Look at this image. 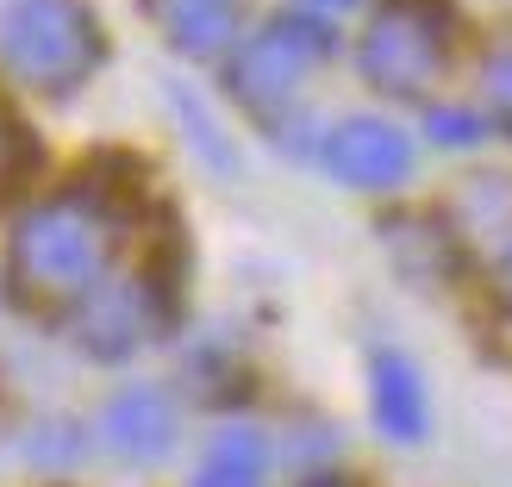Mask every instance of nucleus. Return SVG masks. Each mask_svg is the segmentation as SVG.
I'll return each mask as SVG.
<instances>
[{
  "instance_id": "39448f33",
  "label": "nucleus",
  "mask_w": 512,
  "mask_h": 487,
  "mask_svg": "<svg viewBox=\"0 0 512 487\" xmlns=\"http://www.w3.org/2000/svg\"><path fill=\"white\" fill-rule=\"evenodd\" d=\"M169 325H175V288L157 263H119L63 313L69 344L88 363H132L169 338Z\"/></svg>"
},
{
  "instance_id": "4468645a",
  "label": "nucleus",
  "mask_w": 512,
  "mask_h": 487,
  "mask_svg": "<svg viewBox=\"0 0 512 487\" xmlns=\"http://www.w3.org/2000/svg\"><path fill=\"white\" fill-rule=\"evenodd\" d=\"M475 88H481L475 107L494 119V132H512V38H506V44H494L488 57H481Z\"/></svg>"
},
{
  "instance_id": "f3484780",
  "label": "nucleus",
  "mask_w": 512,
  "mask_h": 487,
  "mask_svg": "<svg viewBox=\"0 0 512 487\" xmlns=\"http://www.w3.org/2000/svg\"><path fill=\"white\" fill-rule=\"evenodd\" d=\"M369 0H300V13H313V19H344V13H363Z\"/></svg>"
},
{
  "instance_id": "6e6552de",
  "label": "nucleus",
  "mask_w": 512,
  "mask_h": 487,
  "mask_svg": "<svg viewBox=\"0 0 512 487\" xmlns=\"http://www.w3.org/2000/svg\"><path fill=\"white\" fill-rule=\"evenodd\" d=\"M369 413H375V431L400 450H419L431 438V394H425V375L406 350L381 344L369 356Z\"/></svg>"
},
{
  "instance_id": "7ed1b4c3",
  "label": "nucleus",
  "mask_w": 512,
  "mask_h": 487,
  "mask_svg": "<svg viewBox=\"0 0 512 487\" xmlns=\"http://www.w3.org/2000/svg\"><path fill=\"white\" fill-rule=\"evenodd\" d=\"M107 57V32L88 0H13L0 13V69L19 88L63 100Z\"/></svg>"
},
{
  "instance_id": "20e7f679",
  "label": "nucleus",
  "mask_w": 512,
  "mask_h": 487,
  "mask_svg": "<svg viewBox=\"0 0 512 487\" xmlns=\"http://www.w3.org/2000/svg\"><path fill=\"white\" fill-rule=\"evenodd\" d=\"M456 25L444 0H381L356 38V75L406 107H425L450 69Z\"/></svg>"
},
{
  "instance_id": "2eb2a0df",
  "label": "nucleus",
  "mask_w": 512,
  "mask_h": 487,
  "mask_svg": "<svg viewBox=\"0 0 512 487\" xmlns=\"http://www.w3.org/2000/svg\"><path fill=\"white\" fill-rule=\"evenodd\" d=\"M19 169H25V138H19V125L0 113V194L19 182Z\"/></svg>"
},
{
  "instance_id": "ddd939ff",
  "label": "nucleus",
  "mask_w": 512,
  "mask_h": 487,
  "mask_svg": "<svg viewBox=\"0 0 512 487\" xmlns=\"http://www.w3.org/2000/svg\"><path fill=\"white\" fill-rule=\"evenodd\" d=\"M488 132H494V119L481 107H463V100H438L431 107L425 100V138L438 150H475V144H488Z\"/></svg>"
},
{
  "instance_id": "dca6fc26",
  "label": "nucleus",
  "mask_w": 512,
  "mask_h": 487,
  "mask_svg": "<svg viewBox=\"0 0 512 487\" xmlns=\"http://www.w3.org/2000/svg\"><path fill=\"white\" fill-rule=\"evenodd\" d=\"M494 306H500V319H506V331H512V250L494 263Z\"/></svg>"
},
{
  "instance_id": "f03ea898",
  "label": "nucleus",
  "mask_w": 512,
  "mask_h": 487,
  "mask_svg": "<svg viewBox=\"0 0 512 487\" xmlns=\"http://www.w3.org/2000/svg\"><path fill=\"white\" fill-rule=\"evenodd\" d=\"M338 57V32L331 19H313V13H275L263 19L250 38H238L225 50V94L238 107L269 125V132H288L306 107V82Z\"/></svg>"
},
{
  "instance_id": "a211bd4d",
  "label": "nucleus",
  "mask_w": 512,
  "mask_h": 487,
  "mask_svg": "<svg viewBox=\"0 0 512 487\" xmlns=\"http://www.w3.org/2000/svg\"><path fill=\"white\" fill-rule=\"evenodd\" d=\"M294 487H344L338 475H306V481H294Z\"/></svg>"
},
{
  "instance_id": "f8f14e48",
  "label": "nucleus",
  "mask_w": 512,
  "mask_h": 487,
  "mask_svg": "<svg viewBox=\"0 0 512 487\" xmlns=\"http://www.w3.org/2000/svg\"><path fill=\"white\" fill-rule=\"evenodd\" d=\"M269 481V438L256 425H219L194 463V487H263Z\"/></svg>"
},
{
  "instance_id": "1a4fd4ad",
  "label": "nucleus",
  "mask_w": 512,
  "mask_h": 487,
  "mask_svg": "<svg viewBox=\"0 0 512 487\" xmlns=\"http://www.w3.org/2000/svg\"><path fill=\"white\" fill-rule=\"evenodd\" d=\"M444 225L463 256H481V263H500L512 250V175H469L456 200L444 207Z\"/></svg>"
},
{
  "instance_id": "f257e3e1",
  "label": "nucleus",
  "mask_w": 512,
  "mask_h": 487,
  "mask_svg": "<svg viewBox=\"0 0 512 487\" xmlns=\"http://www.w3.org/2000/svg\"><path fill=\"white\" fill-rule=\"evenodd\" d=\"M119 263H125V213L94 182L32 200L7 238V288L32 313H69Z\"/></svg>"
},
{
  "instance_id": "9b49d317",
  "label": "nucleus",
  "mask_w": 512,
  "mask_h": 487,
  "mask_svg": "<svg viewBox=\"0 0 512 487\" xmlns=\"http://www.w3.org/2000/svg\"><path fill=\"white\" fill-rule=\"evenodd\" d=\"M381 238H388V256L400 263V275L425 281V288H438V281L463 269V250H456L444 213H400Z\"/></svg>"
},
{
  "instance_id": "423d86ee",
  "label": "nucleus",
  "mask_w": 512,
  "mask_h": 487,
  "mask_svg": "<svg viewBox=\"0 0 512 487\" xmlns=\"http://www.w3.org/2000/svg\"><path fill=\"white\" fill-rule=\"evenodd\" d=\"M319 169L356 194H400L419 169V138L388 113H344L319 125Z\"/></svg>"
},
{
  "instance_id": "9d476101",
  "label": "nucleus",
  "mask_w": 512,
  "mask_h": 487,
  "mask_svg": "<svg viewBox=\"0 0 512 487\" xmlns=\"http://www.w3.org/2000/svg\"><path fill=\"white\" fill-rule=\"evenodd\" d=\"M150 25L157 38L188 63H213L238 44L244 0H150Z\"/></svg>"
},
{
  "instance_id": "0eeeda50",
  "label": "nucleus",
  "mask_w": 512,
  "mask_h": 487,
  "mask_svg": "<svg viewBox=\"0 0 512 487\" xmlns=\"http://www.w3.org/2000/svg\"><path fill=\"white\" fill-rule=\"evenodd\" d=\"M100 444H107L113 463L125 469H157L163 456H175L182 444V406L157 381H138V388H119L100 406Z\"/></svg>"
}]
</instances>
